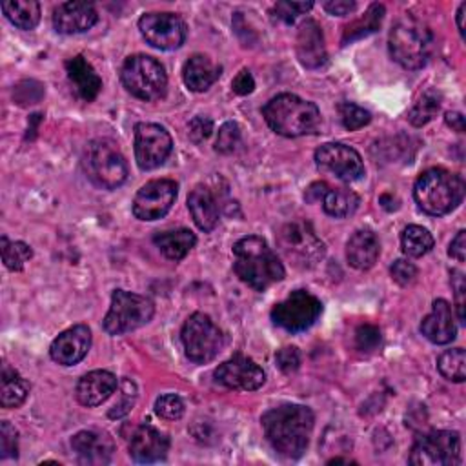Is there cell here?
Masks as SVG:
<instances>
[{
	"label": "cell",
	"instance_id": "1",
	"mask_svg": "<svg viewBox=\"0 0 466 466\" xmlns=\"http://www.w3.org/2000/svg\"><path fill=\"white\" fill-rule=\"evenodd\" d=\"M313 411L302 404H282L262 415V428L271 448L288 459L300 457L313 431Z\"/></svg>",
	"mask_w": 466,
	"mask_h": 466
},
{
	"label": "cell",
	"instance_id": "2",
	"mask_svg": "<svg viewBox=\"0 0 466 466\" xmlns=\"http://www.w3.org/2000/svg\"><path fill=\"white\" fill-rule=\"evenodd\" d=\"M233 269L237 277L257 291L284 279V266L262 237L249 235L233 246Z\"/></svg>",
	"mask_w": 466,
	"mask_h": 466
},
{
	"label": "cell",
	"instance_id": "3",
	"mask_svg": "<svg viewBox=\"0 0 466 466\" xmlns=\"http://www.w3.org/2000/svg\"><path fill=\"white\" fill-rule=\"evenodd\" d=\"M262 115L268 126L282 137L295 138L302 135H311L320 126L319 107L291 93H282L273 96L264 107Z\"/></svg>",
	"mask_w": 466,
	"mask_h": 466
},
{
	"label": "cell",
	"instance_id": "4",
	"mask_svg": "<svg viewBox=\"0 0 466 466\" xmlns=\"http://www.w3.org/2000/svg\"><path fill=\"white\" fill-rule=\"evenodd\" d=\"M464 197V180L457 173L442 167H431L420 173L413 186L417 206L433 217H441L455 209Z\"/></svg>",
	"mask_w": 466,
	"mask_h": 466
},
{
	"label": "cell",
	"instance_id": "5",
	"mask_svg": "<svg viewBox=\"0 0 466 466\" xmlns=\"http://www.w3.org/2000/svg\"><path fill=\"white\" fill-rule=\"evenodd\" d=\"M391 58L404 69H420L433 51V33L419 18L406 15L393 24L388 36Z\"/></svg>",
	"mask_w": 466,
	"mask_h": 466
},
{
	"label": "cell",
	"instance_id": "6",
	"mask_svg": "<svg viewBox=\"0 0 466 466\" xmlns=\"http://www.w3.org/2000/svg\"><path fill=\"white\" fill-rule=\"evenodd\" d=\"M82 166L89 180L104 189H115L127 178L126 158L109 138L91 140L84 149Z\"/></svg>",
	"mask_w": 466,
	"mask_h": 466
},
{
	"label": "cell",
	"instance_id": "7",
	"mask_svg": "<svg viewBox=\"0 0 466 466\" xmlns=\"http://www.w3.org/2000/svg\"><path fill=\"white\" fill-rule=\"evenodd\" d=\"M124 87L137 98L153 102L166 95L167 76L158 60L147 55H131L120 69Z\"/></svg>",
	"mask_w": 466,
	"mask_h": 466
},
{
	"label": "cell",
	"instance_id": "8",
	"mask_svg": "<svg viewBox=\"0 0 466 466\" xmlns=\"http://www.w3.org/2000/svg\"><path fill=\"white\" fill-rule=\"evenodd\" d=\"M277 244L284 257L302 269L317 266L326 255L324 242L317 237L311 224L304 220L284 224L277 235Z\"/></svg>",
	"mask_w": 466,
	"mask_h": 466
},
{
	"label": "cell",
	"instance_id": "9",
	"mask_svg": "<svg viewBox=\"0 0 466 466\" xmlns=\"http://www.w3.org/2000/svg\"><path fill=\"white\" fill-rule=\"evenodd\" d=\"M153 313L155 306L147 297L115 289L109 311L104 317V329L109 335H124L146 326L153 319Z\"/></svg>",
	"mask_w": 466,
	"mask_h": 466
},
{
	"label": "cell",
	"instance_id": "10",
	"mask_svg": "<svg viewBox=\"0 0 466 466\" xmlns=\"http://www.w3.org/2000/svg\"><path fill=\"white\" fill-rule=\"evenodd\" d=\"M180 339L187 359L197 364L213 360L224 344L222 331L204 313H193L187 317L182 326Z\"/></svg>",
	"mask_w": 466,
	"mask_h": 466
},
{
	"label": "cell",
	"instance_id": "11",
	"mask_svg": "<svg viewBox=\"0 0 466 466\" xmlns=\"http://www.w3.org/2000/svg\"><path fill=\"white\" fill-rule=\"evenodd\" d=\"M320 313L322 302L315 295L306 289H295L273 306L271 320L289 333H299L311 328Z\"/></svg>",
	"mask_w": 466,
	"mask_h": 466
},
{
	"label": "cell",
	"instance_id": "12",
	"mask_svg": "<svg viewBox=\"0 0 466 466\" xmlns=\"http://www.w3.org/2000/svg\"><path fill=\"white\" fill-rule=\"evenodd\" d=\"M415 466H451L461 462V437L457 431L433 430L420 435L410 455Z\"/></svg>",
	"mask_w": 466,
	"mask_h": 466
},
{
	"label": "cell",
	"instance_id": "13",
	"mask_svg": "<svg viewBox=\"0 0 466 466\" xmlns=\"http://www.w3.org/2000/svg\"><path fill=\"white\" fill-rule=\"evenodd\" d=\"M138 29L144 40L164 51L177 49L186 40V24L175 13H146L138 20Z\"/></svg>",
	"mask_w": 466,
	"mask_h": 466
},
{
	"label": "cell",
	"instance_id": "14",
	"mask_svg": "<svg viewBox=\"0 0 466 466\" xmlns=\"http://www.w3.org/2000/svg\"><path fill=\"white\" fill-rule=\"evenodd\" d=\"M171 149V135L162 126L151 122H140L135 126V158L140 169L149 171L162 166Z\"/></svg>",
	"mask_w": 466,
	"mask_h": 466
},
{
	"label": "cell",
	"instance_id": "15",
	"mask_svg": "<svg viewBox=\"0 0 466 466\" xmlns=\"http://www.w3.org/2000/svg\"><path fill=\"white\" fill-rule=\"evenodd\" d=\"M315 164L320 171L333 175L342 182L359 180L364 175L360 155L340 142H328L315 151Z\"/></svg>",
	"mask_w": 466,
	"mask_h": 466
},
{
	"label": "cell",
	"instance_id": "16",
	"mask_svg": "<svg viewBox=\"0 0 466 466\" xmlns=\"http://www.w3.org/2000/svg\"><path fill=\"white\" fill-rule=\"evenodd\" d=\"M177 198V184L169 178L146 182L133 198V215L140 220L162 218Z\"/></svg>",
	"mask_w": 466,
	"mask_h": 466
},
{
	"label": "cell",
	"instance_id": "17",
	"mask_svg": "<svg viewBox=\"0 0 466 466\" xmlns=\"http://www.w3.org/2000/svg\"><path fill=\"white\" fill-rule=\"evenodd\" d=\"M215 379L229 390L253 391L264 384L266 373L255 360L237 353L215 370Z\"/></svg>",
	"mask_w": 466,
	"mask_h": 466
},
{
	"label": "cell",
	"instance_id": "18",
	"mask_svg": "<svg viewBox=\"0 0 466 466\" xmlns=\"http://www.w3.org/2000/svg\"><path fill=\"white\" fill-rule=\"evenodd\" d=\"M91 348V331L86 324H76L62 331L49 348V355L62 366L78 364Z\"/></svg>",
	"mask_w": 466,
	"mask_h": 466
},
{
	"label": "cell",
	"instance_id": "19",
	"mask_svg": "<svg viewBox=\"0 0 466 466\" xmlns=\"http://www.w3.org/2000/svg\"><path fill=\"white\" fill-rule=\"evenodd\" d=\"M96 20V9L87 2H64L53 9V25L62 35L84 33L91 29Z\"/></svg>",
	"mask_w": 466,
	"mask_h": 466
},
{
	"label": "cell",
	"instance_id": "20",
	"mask_svg": "<svg viewBox=\"0 0 466 466\" xmlns=\"http://www.w3.org/2000/svg\"><path fill=\"white\" fill-rule=\"evenodd\" d=\"M169 450V439L160 430L142 424L135 428L129 439V455L137 462H158Z\"/></svg>",
	"mask_w": 466,
	"mask_h": 466
},
{
	"label": "cell",
	"instance_id": "21",
	"mask_svg": "<svg viewBox=\"0 0 466 466\" xmlns=\"http://www.w3.org/2000/svg\"><path fill=\"white\" fill-rule=\"evenodd\" d=\"M420 333L433 344H448L455 339L457 326L448 300H433L431 311L420 322Z\"/></svg>",
	"mask_w": 466,
	"mask_h": 466
},
{
	"label": "cell",
	"instance_id": "22",
	"mask_svg": "<svg viewBox=\"0 0 466 466\" xmlns=\"http://www.w3.org/2000/svg\"><path fill=\"white\" fill-rule=\"evenodd\" d=\"M297 56H299V62L304 67H309V69L320 67L326 62V58H328L322 29L311 18L304 20L299 25V33H297Z\"/></svg>",
	"mask_w": 466,
	"mask_h": 466
},
{
	"label": "cell",
	"instance_id": "23",
	"mask_svg": "<svg viewBox=\"0 0 466 466\" xmlns=\"http://www.w3.org/2000/svg\"><path fill=\"white\" fill-rule=\"evenodd\" d=\"M73 451L78 455V459L86 464H106L109 462L115 444L113 439L107 433L93 431V430H84L78 431L71 439Z\"/></svg>",
	"mask_w": 466,
	"mask_h": 466
},
{
	"label": "cell",
	"instance_id": "24",
	"mask_svg": "<svg viewBox=\"0 0 466 466\" xmlns=\"http://www.w3.org/2000/svg\"><path fill=\"white\" fill-rule=\"evenodd\" d=\"M118 380L111 371L95 370L86 373L76 384V399L82 406L93 408L102 404L116 390Z\"/></svg>",
	"mask_w": 466,
	"mask_h": 466
},
{
	"label": "cell",
	"instance_id": "25",
	"mask_svg": "<svg viewBox=\"0 0 466 466\" xmlns=\"http://www.w3.org/2000/svg\"><path fill=\"white\" fill-rule=\"evenodd\" d=\"M66 71L78 98L86 102H91L96 98V95L102 89V78L96 75L93 66L82 55H76L66 60Z\"/></svg>",
	"mask_w": 466,
	"mask_h": 466
},
{
	"label": "cell",
	"instance_id": "26",
	"mask_svg": "<svg viewBox=\"0 0 466 466\" xmlns=\"http://www.w3.org/2000/svg\"><path fill=\"white\" fill-rule=\"evenodd\" d=\"M380 253V244L371 229L355 231L346 244V258L351 268L366 271L373 268Z\"/></svg>",
	"mask_w": 466,
	"mask_h": 466
},
{
	"label": "cell",
	"instance_id": "27",
	"mask_svg": "<svg viewBox=\"0 0 466 466\" xmlns=\"http://www.w3.org/2000/svg\"><path fill=\"white\" fill-rule=\"evenodd\" d=\"M220 71H222V67L218 64H215L209 56L193 55L184 64L182 78H184V84L187 86V89H191L195 93H202L218 80Z\"/></svg>",
	"mask_w": 466,
	"mask_h": 466
},
{
	"label": "cell",
	"instance_id": "28",
	"mask_svg": "<svg viewBox=\"0 0 466 466\" xmlns=\"http://www.w3.org/2000/svg\"><path fill=\"white\" fill-rule=\"evenodd\" d=\"M187 208L198 229L211 231L218 224V206L208 187L197 186L191 189L187 195Z\"/></svg>",
	"mask_w": 466,
	"mask_h": 466
},
{
	"label": "cell",
	"instance_id": "29",
	"mask_svg": "<svg viewBox=\"0 0 466 466\" xmlns=\"http://www.w3.org/2000/svg\"><path fill=\"white\" fill-rule=\"evenodd\" d=\"M153 242L157 248L162 251L164 257L169 260H182L191 248L197 244V237L189 229H171V231H162L153 237Z\"/></svg>",
	"mask_w": 466,
	"mask_h": 466
},
{
	"label": "cell",
	"instance_id": "30",
	"mask_svg": "<svg viewBox=\"0 0 466 466\" xmlns=\"http://www.w3.org/2000/svg\"><path fill=\"white\" fill-rule=\"evenodd\" d=\"M29 382L13 368L4 364L2 368V395L0 402L4 408H18L27 393H29Z\"/></svg>",
	"mask_w": 466,
	"mask_h": 466
},
{
	"label": "cell",
	"instance_id": "31",
	"mask_svg": "<svg viewBox=\"0 0 466 466\" xmlns=\"http://www.w3.org/2000/svg\"><path fill=\"white\" fill-rule=\"evenodd\" d=\"M5 18L18 29H33L40 20V4L35 0H9L2 2Z\"/></svg>",
	"mask_w": 466,
	"mask_h": 466
},
{
	"label": "cell",
	"instance_id": "32",
	"mask_svg": "<svg viewBox=\"0 0 466 466\" xmlns=\"http://www.w3.org/2000/svg\"><path fill=\"white\" fill-rule=\"evenodd\" d=\"M382 18H384V5L382 4H371L360 18L353 20L351 24H348L344 27L342 44H350L353 40H359L362 36H368V35L375 33L380 27Z\"/></svg>",
	"mask_w": 466,
	"mask_h": 466
},
{
	"label": "cell",
	"instance_id": "33",
	"mask_svg": "<svg viewBox=\"0 0 466 466\" xmlns=\"http://www.w3.org/2000/svg\"><path fill=\"white\" fill-rule=\"evenodd\" d=\"M322 208L329 217L344 218L359 208V197L346 187H329L322 197Z\"/></svg>",
	"mask_w": 466,
	"mask_h": 466
},
{
	"label": "cell",
	"instance_id": "34",
	"mask_svg": "<svg viewBox=\"0 0 466 466\" xmlns=\"http://www.w3.org/2000/svg\"><path fill=\"white\" fill-rule=\"evenodd\" d=\"M400 248H402L404 255L417 258V257L426 255L433 248V237L426 228L411 224V226L404 228V231L400 235Z\"/></svg>",
	"mask_w": 466,
	"mask_h": 466
},
{
	"label": "cell",
	"instance_id": "35",
	"mask_svg": "<svg viewBox=\"0 0 466 466\" xmlns=\"http://www.w3.org/2000/svg\"><path fill=\"white\" fill-rule=\"evenodd\" d=\"M437 370L439 373L451 380V382H462L466 379V353L462 348L446 350L437 359Z\"/></svg>",
	"mask_w": 466,
	"mask_h": 466
},
{
	"label": "cell",
	"instance_id": "36",
	"mask_svg": "<svg viewBox=\"0 0 466 466\" xmlns=\"http://www.w3.org/2000/svg\"><path fill=\"white\" fill-rule=\"evenodd\" d=\"M439 109H441V95L433 89H428L413 104V107L408 113V118L415 127H420V126L428 124L430 120H433V116L439 113Z\"/></svg>",
	"mask_w": 466,
	"mask_h": 466
},
{
	"label": "cell",
	"instance_id": "37",
	"mask_svg": "<svg viewBox=\"0 0 466 466\" xmlns=\"http://www.w3.org/2000/svg\"><path fill=\"white\" fill-rule=\"evenodd\" d=\"M33 257V249L25 242H9L5 237H2V260L7 269L18 271L24 268V264Z\"/></svg>",
	"mask_w": 466,
	"mask_h": 466
},
{
	"label": "cell",
	"instance_id": "38",
	"mask_svg": "<svg viewBox=\"0 0 466 466\" xmlns=\"http://www.w3.org/2000/svg\"><path fill=\"white\" fill-rule=\"evenodd\" d=\"M339 113H340V120H342V126L350 131H355V129H360L364 126L370 124L371 120V115L368 109L353 104V102H342L339 106Z\"/></svg>",
	"mask_w": 466,
	"mask_h": 466
},
{
	"label": "cell",
	"instance_id": "39",
	"mask_svg": "<svg viewBox=\"0 0 466 466\" xmlns=\"http://www.w3.org/2000/svg\"><path fill=\"white\" fill-rule=\"evenodd\" d=\"M155 413L166 420H177L184 415V402L175 393L160 395L155 402Z\"/></svg>",
	"mask_w": 466,
	"mask_h": 466
},
{
	"label": "cell",
	"instance_id": "40",
	"mask_svg": "<svg viewBox=\"0 0 466 466\" xmlns=\"http://www.w3.org/2000/svg\"><path fill=\"white\" fill-rule=\"evenodd\" d=\"M313 7L311 2H277L271 9L273 18L284 22V24H293L299 15H304Z\"/></svg>",
	"mask_w": 466,
	"mask_h": 466
},
{
	"label": "cell",
	"instance_id": "41",
	"mask_svg": "<svg viewBox=\"0 0 466 466\" xmlns=\"http://www.w3.org/2000/svg\"><path fill=\"white\" fill-rule=\"evenodd\" d=\"M240 142V127L237 122H224L217 133L215 149L220 153H231Z\"/></svg>",
	"mask_w": 466,
	"mask_h": 466
},
{
	"label": "cell",
	"instance_id": "42",
	"mask_svg": "<svg viewBox=\"0 0 466 466\" xmlns=\"http://www.w3.org/2000/svg\"><path fill=\"white\" fill-rule=\"evenodd\" d=\"M135 399H137V386L135 382H131L129 379H124L122 380V391H120V399L113 404V408L109 410V417H122L126 415L133 404H135Z\"/></svg>",
	"mask_w": 466,
	"mask_h": 466
},
{
	"label": "cell",
	"instance_id": "43",
	"mask_svg": "<svg viewBox=\"0 0 466 466\" xmlns=\"http://www.w3.org/2000/svg\"><path fill=\"white\" fill-rule=\"evenodd\" d=\"M380 344V331L373 324H362L355 331V346L360 351H373Z\"/></svg>",
	"mask_w": 466,
	"mask_h": 466
},
{
	"label": "cell",
	"instance_id": "44",
	"mask_svg": "<svg viewBox=\"0 0 466 466\" xmlns=\"http://www.w3.org/2000/svg\"><path fill=\"white\" fill-rule=\"evenodd\" d=\"M390 273H391V279L399 284V286H410L415 282L417 279V268L413 262L410 260H404V258H399L391 264L390 268Z\"/></svg>",
	"mask_w": 466,
	"mask_h": 466
},
{
	"label": "cell",
	"instance_id": "45",
	"mask_svg": "<svg viewBox=\"0 0 466 466\" xmlns=\"http://www.w3.org/2000/svg\"><path fill=\"white\" fill-rule=\"evenodd\" d=\"M16 430L9 424V420H2L0 426V459L16 457Z\"/></svg>",
	"mask_w": 466,
	"mask_h": 466
},
{
	"label": "cell",
	"instance_id": "46",
	"mask_svg": "<svg viewBox=\"0 0 466 466\" xmlns=\"http://www.w3.org/2000/svg\"><path fill=\"white\" fill-rule=\"evenodd\" d=\"M275 360H277V366L284 371V373H291L299 368L300 364V353L295 346H286L282 350L277 351L275 355Z\"/></svg>",
	"mask_w": 466,
	"mask_h": 466
},
{
	"label": "cell",
	"instance_id": "47",
	"mask_svg": "<svg viewBox=\"0 0 466 466\" xmlns=\"http://www.w3.org/2000/svg\"><path fill=\"white\" fill-rule=\"evenodd\" d=\"M213 131V122L208 116H195L187 126V135L195 144H200L206 140Z\"/></svg>",
	"mask_w": 466,
	"mask_h": 466
},
{
	"label": "cell",
	"instance_id": "48",
	"mask_svg": "<svg viewBox=\"0 0 466 466\" xmlns=\"http://www.w3.org/2000/svg\"><path fill=\"white\" fill-rule=\"evenodd\" d=\"M451 288L455 291V306H457V319L464 324V295H466V284L461 271H451Z\"/></svg>",
	"mask_w": 466,
	"mask_h": 466
},
{
	"label": "cell",
	"instance_id": "49",
	"mask_svg": "<svg viewBox=\"0 0 466 466\" xmlns=\"http://www.w3.org/2000/svg\"><path fill=\"white\" fill-rule=\"evenodd\" d=\"M231 87L237 95H248L255 89V80L248 69H242L231 82Z\"/></svg>",
	"mask_w": 466,
	"mask_h": 466
},
{
	"label": "cell",
	"instance_id": "50",
	"mask_svg": "<svg viewBox=\"0 0 466 466\" xmlns=\"http://www.w3.org/2000/svg\"><path fill=\"white\" fill-rule=\"evenodd\" d=\"M448 253H450L455 260L464 262V258H466V231H464V229H461V231L453 237V240L450 242Z\"/></svg>",
	"mask_w": 466,
	"mask_h": 466
},
{
	"label": "cell",
	"instance_id": "51",
	"mask_svg": "<svg viewBox=\"0 0 466 466\" xmlns=\"http://www.w3.org/2000/svg\"><path fill=\"white\" fill-rule=\"evenodd\" d=\"M355 2L353 0H333V2H326L324 4V9L329 13V15H339V16H344V15H350L353 9H355Z\"/></svg>",
	"mask_w": 466,
	"mask_h": 466
},
{
	"label": "cell",
	"instance_id": "52",
	"mask_svg": "<svg viewBox=\"0 0 466 466\" xmlns=\"http://www.w3.org/2000/svg\"><path fill=\"white\" fill-rule=\"evenodd\" d=\"M329 189V186L326 182H313L308 189H306V200L308 202H317L322 200V197L326 195V191Z\"/></svg>",
	"mask_w": 466,
	"mask_h": 466
},
{
	"label": "cell",
	"instance_id": "53",
	"mask_svg": "<svg viewBox=\"0 0 466 466\" xmlns=\"http://www.w3.org/2000/svg\"><path fill=\"white\" fill-rule=\"evenodd\" d=\"M444 118H446V124H448L451 129H455V131H459V133L464 131V116H462L461 113L450 111V113H446Z\"/></svg>",
	"mask_w": 466,
	"mask_h": 466
},
{
	"label": "cell",
	"instance_id": "54",
	"mask_svg": "<svg viewBox=\"0 0 466 466\" xmlns=\"http://www.w3.org/2000/svg\"><path fill=\"white\" fill-rule=\"evenodd\" d=\"M464 15H466V4H461L457 9V29L462 38H464Z\"/></svg>",
	"mask_w": 466,
	"mask_h": 466
}]
</instances>
